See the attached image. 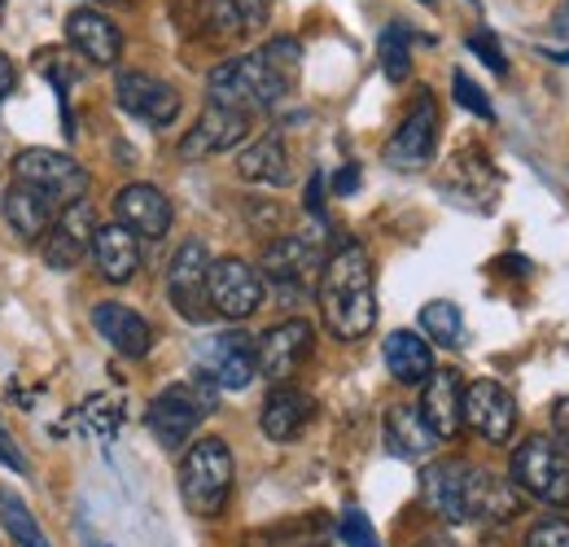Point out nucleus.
I'll list each match as a JSON object with an SVG mask.
<instances>
[{
    "label": "nucleus",
    "mask_w": 569,
    "mask_h": 547,
    "mask_svg": "<svg viewBox=\"0 0 569 547\" xmlns=\"http://www.w3.org/2000/svg\"><path fill=\"white\" fill-rule=\"evenodd\" d=\"M377 53H381V70L390 83H403L412 74V36L403 27H386Z\"/></svg>",
    "instance_id": "32"
},
{
    "label": "nucleus",
    "mask_w": 569,
    "mask_h": 547,
    "mask_svg": "<svg viewBox=\"0 0 569 547\" xmlns=\"http://www.w3.org/2000/svg\"><path fill=\"white\" fill-rule=\"evenodd\" d=\"M268 289L263 276L254 272L246 259H214L211 263V307L223 320H250L263 307Z\"/></svg>",
    "instance_id": "11"
},
{
    "label": "nucleus",
    "mask_w": 569,
    "mask_h": 547,
    "mask_svg": "<svg viewBox=\"0 0 569 547\" xmlns=\"http://www.w3.org/2000/svg\"><path fill=\"white\" fill-rule=\"evenodd\" d=\"M433 149H438V101H433V92L421 88L417 101H412V110L395 128V137L386 140L381 158L395 171H421V167L433 162Z\"/></svg>",
    "instance_id": "8"
},
{
    "label": "nucleus",
    "mask_w": 569,
    "mask_h": 547,
    "mask_svg": "<svg viewBox=\"0 0 569 547\" xmlns=\"http://www.w3.org/2000/svg\"><path fill=\"white\" fill-rule=\"evenodd\" d=\"M552 438L569 451V395L552 404Z\"/></svg>",
    "instance_id": "41"
},
{
    "label": "nucleus",
    "mask_w": 569,
    "mask_h": 547,
    "mask_svg": "<svg viewBox=\"0 0 569 547\" xmlns=\"http://www.w3.org/2000/svg\"><path fill=\"white\" fill-rule=\"evenodd\" d=\"M88 4H110V0H88Z\"/></svg>",
    "instance_id": "46"
},
{
    "label": "nucleus",
    "mask_w": 569,
    "mask_h": 547,
    "mask_svg": "<svg viewBox=\"0 0 569 547\" xmlns=\"http://www.w3.org/2000/svg\"><path fill=\"white\" fill-rule=\"evenodd\" d=\"M79 259H83V250L74 246L71 237H62V232L53 228V232H49V241H44V263H49L53 272H71Z\"/></svg>",
    "instance_id": "38"
},
{
    "label": "nucleus",
    "mask_w": 569,
    "mask_h": 547,
    "mask_svg": "<svg viewBox=\"0 0 569 547\" xmlns=\"http://www.w3.org/2000/svg\"><path fill=\"white\" fill-rule=\"evenodd\" d=\"M338 539H342L347 547H381L377 530H372V521H368L359 508H347V513L338 517Z\"/></svg>",
    "instance_id": "36"
},
{
    "label": "nucleus",
    "mask_w": 569,
    "mask_h": 547,
    "mask_svg": "<svg viewBox=\"0 0 569 547\" xmlns=\"http://www.w3.org/2000/svg\"><path fill=\"white\" fill-rule=\"evenodd\" d=\"M214 404H219V386L198 368L189 381L153 395V404L144 411V425L162 447H184L193 438V429L202 425V416L214 411Z\"/></svg>",
    "instance_id": "3"
},
{
    "label": "nucleus",
    "mask_w": 569,
    "mask_h": 547,
    "mask_svg": "<svg viewBox=\"0 0 569 547\" xmlns=\"http://www.w3.org/2000/svg\"><path fill=\"white\" fill-rule=\"evenodd\" d=\"M451 88H456V101H460L469 115H478V119H487V123L496 119V106H491V97H487V92H482V88H478V83H473L465 70H456V74H451Z\"/></svg>",
    "instance_id": "35"
},
{
    "label": "nucleus",
    "mask_w": 569,
    "mask_h": 547,
    "mask_svg": "<svg viewBox=\"0 0 569 547\" xmlns=\"http://www.w3.org/2000/svg\"><path fill=\"white\" fill-rule=\"evenodd\" d=\"M232 451L223 438H198L189 456L180 460V499L193 517H219L228 495H232Z\"/></svg>",
    "instance_id": "4"
},
{
    "label": "nucleus",
    "mask_w": 569,
    "mask_h": 547,
    "mask_svg": "<svg viewBox=\"0 0 569 547\" xmlns=\"http://www.w3.org/2000/svg\"><path fill=\"white\" fill-rule=\"evenodd\" d=\"M386 368H390V377L399 386H426L429 377H433V350H429L421 334L395 329L386 338Z\"/></svg>",
    "instance_id": "26"
},
{
    "label": "nucleus",
    "mask_w": 569,
    "mask_h": 547,
    "mask_svg": "<svg viewBox=\"0 0 569 547\" xmlns=\"http://www.w3.org/2000/svg\"><path fill=\"white\" fill-rule=\"evenodd\" d=\"M311 350H316V329H311L307 320H298V316L272 325V329L254 342L259 372H263L268 381H289V377L311 359Z\"/></svg>",
    "instance_id": "12"
},
{
    "label": "nucleus",
    "mask_w": 569,
    "mask_h": 547,
    "mask_svg": "<svg viewBox=\"0 0 569 547\" xmlns=\"http://www.w3.org/2000/svg\"><path fill=\"white\" fill-rule=\"evenodd\" d=\"M552 31H557L561 40H569V0L561 4V9H557V18H552Z\"/></svg>",
    "instance_id": "44"
},
{
    "label": "nucleus",
    "mask_w": 569,
    "mask_h": 547,
    "mask_svg": "<svg viewBox=\"0 0 569 547\" xmlns=\"http://www.w3.org/2000/svg\"><path fill=\"white\" fill-rule=\"evenodd\" d=\"M114 223H123L144 241H162L171 228V198L153 185H128L114 193Z\"/></svg>",
    "instance_id": "17"
},
{
    "label": "nucleus",
    "mask_w": 569,
    "mask_h": 547,
    "mask_svg": "<svg viewBox=\"0 0 569 547\" xmlns=\"http://www.w3.org/2000/svg\"><path fill=\"white\" fill-rule=\"evenodd\" d=\"M386 447L399 460H429L438 447V434L429 429V420L421 416V408L412 404H395L386 411Z\"/></svg>",
    "instance_id": "25"
},
{
    "label": "nucleus",
    "mask_w": 569,
    "mask_h": 547,
    "mask_svg": "<svg viewBox=\"0 0 569 547\" xmlns=\"http://www.w3.org/2000/svg\"><path fill=\"white\" fill-rule=\"evenodd\" d=\"M250 132V115L241 110H228V106H207L198 115V123L189 128V137L180 140V158L184 162H202V158H214V153H228L237 149Z\"/></svg>",
    "instance_id": "15"
},
{
    "label": "nucleus",
    "mask_w": 569,
    "mask_h": 547,
    "mask_svg": "<svg viewBox=\"0 0 569 547\" xmlns=\"http://www.w3.org/2000/svg\"><path fill=\"white\" fill-rule=\"evenodd\" d=\"M316 268H325V250L316 232H284L263 250V276L277 289H307V276Z\"/></svg>",
    "instance_id": "14"
},
{
    "label": "nucleus",
    "mask_w": 569,
    "mask_h": 547,
    "mask_svg": "<svg viewBox=\"0 0 569 547\" xmlns=\"http://www.w3.org/2000/svg\"><path fill=\"white\" fill-rule=\"evenodd\" d=\"M289 88H293V74H284L263 49L259 53H241V58L214 67L211 79H207L211 106H228V110H241V115L281 106Z\"/></svg>",
    "instance_id": "2"
},
{
    "label": "nucleus",
    "mask_w": 569,
    "mask_h": 547,
    "mask_svg": "<svg viewBox=\"0 0 569 547\" xmlns=\"http://www.w3.org/2000/svg\"><path fill=\"white\" fill-rule=\"evenodd\" d=\"M92 325H97V334H101L106 342L114 346L119 355H128V359H144L149 346H153L149 320H144L141 311L123 307V302H97V307H92Z\"/></svg>",
    "instance_id": "20"
},
{
    "label": "nucleus",
    "mask_w": 569,
    "mask_h": 547,
    "mask_svg": "<svg viewBox=\"0 0 569 547\" xmlns=\"http://www.w3.org/2000/svg\"><path fill=\"white\" fill-rule=\"evenodd\" d=\"M460 399H465V386H460V372L456 368H433V377L426 381V399H421V416L429 420V429L438 434V442L456 438L460 434Z\"/></svg>",
    "instance_id": "23"
},
{
    "label": "nucleus",
    "mask_w": 569,
    "mask_h": 547,
    "mask_svg": "<svg viewBox=\"0 0 569 547\" xmlns=\"http://www.w3.org/2000/svg\"><path fill=\"white\" fill-rule=\"evenodd\" d=\"M338 535V526L325 513H298L289 521H277L268 530H259L250 547H329Z\"/></svg>",
    "instance_id": "28"
},
{
    "label": "nucleus",
    "mask_w": 569,
    "mask_h": 547,
    "mask_svg": "<svg viewBox=\"0 0 569 547\" xmlns=\"http://www.w3.org/2000/svg\"><path fill=\"white\" fill-rule=\"evenodd\" d=\"M320 316L338 342H359L377 329L372 259L359 241H342L320 268Z\"/></svg>",
    "instance_id": "1"
},
{
    "label": "nucleus",
    "mask_w": 569,
    "mask_h": 547,
    "mask_svg": "<svg viewBox=\"0 0 569 547\" xmlns=\"http://www.w3.org/2000/svg\"><path fill=\"white\" fill-rule=\"evenodd\" d=\"M469 521H487V526H503L521 513V490L512 478H499L491 469H469Z\"/></svg>",
    "instance_id": "19"
},
{
    "label": "nucleus",
    "mask_w": 569,
    "mask_h": 547,
    "mask_svg": "<svg viewBox=\"0 0 569 547\" xmlns=\"http://www.w3.org/2000/svg\"><path fill=\"white\" fill-rule=\"evenodd\" d=\"M0 206H4V223H9L22 241H40V237L58 223V202H53L49 193L22 185V180H13V185L4 189V202Z\"/></svg>",
    "instance_id": "21"
},
{
    "label": "nucleus",
    "mask_w": 569,
    "mask_h": 547,
    "mask_svg": "<svg viewBox=\"0 0 569 547\" xmlns=\"http://www.w3.org/2000/svg\"><path fill=\"white\" fill-rule=\"evenodd\" d=\"M67 40L92 67H114L123 58V31L114 27V18H106L101 9H88V4L67 18Z\"/></svg>",
    "instance_id": "18"
},
{
    "label": "nucleus",
    "mask_w": 569,
    "mask_h": 547,
    "mask_svg": "<svg viewBox=\"0 0 569 547\" xmlns=\"http://www.w3.org/2000/svg\"><path fill=\"white\" fill-rule=\"evenodd\" d=\"M237 176L250 180V185H272V189L289 185V149H284V140L268 132L254 145H246L237 153Z\"/></svg>",
    "instance_id": "27"
},
{
    "label": "nucleus",
    "mask_w": 569,
    "mask_h": 547,
    "mask_svg": "<svg viewBox=\"0 0 569 547\" xmlns=\"http://www.w3.org/2000/svg\"><path fill=\"white\" fill-rule=\"evenodd\" d=\"M333 189H338V198H351V193H356V189H359V167H356V162H347V167L333 176Z\"/></svg>",
    "instance_id": "42"
},
{
    "label": "nucleus",
    "mask_w": 569,
    "mask_h": 547,
    "mask_svg": "<svg viewBox=\"0 0 569 547\" xmlns=\"http://www.w3.org/2000/svg\"><path fill=\"white\" fill-rule=\"evenodd\" d=\"M114 101H119V110H128L132 119H141L149 128H171L180 119V92L167 79H153L144 70H119Z\"/></svg>",
    "instance_id": "10"
},
{
    "label": "nucleus",
    "mask_w": 569,
    "mask_h": 547,
    "mask_svg": "<svg viewBox=\"0 0 569 547\" xmlns=\"http://www.w3.org/2000/svg\"><path fill=\"white\" fill-rule=\"evenodd\" d=\"M469 49H473V53H478V58H482L487 67L496 70V74H508V62H503V49L496 44V36H491V31H473V36H469Z\"/></svg>",
    "instance_id": "39"
},
{
    "label": "nucleus",
    "mask_w": 569,
    "mask_h": 547,
    "mask_svg": "<svg viewBox=\"0 0 569 547\" xmlns=\"http://www.w3.org/2000/svg\"><path fill=\"white\" fill-rule=\"evenodd\" d=\"M460 420H465L469 434H478L482 442L503 447V442L517 434V399H512L499 381H473V386H465Z\"/></svg>",
    "instance_id": "9"
},
{
    "label": "nucleus",
    "mask_w": 569,
    "mask_h": 547,
    "mask_svg": "<svg viewBox=\"0 0 569 547\" xmlns=\"http://www.w3.org/2000/svg\"><path fill=\"white\" fill-rule=\"evenodd\" d=\"M53 228H58L62 237H71L79 250H92V237H97V210H92L88 198H83V202L62 206V215H58Z\"/></svg>",
    "instance_id": "33"
},
{
    "label": "nucleus",
    "mask_w": 569,
    "mask_h": 547,
    "mask_svg": "<svg viewBox=\"0 0 569 547\" xmlns=\"http://www.w3.org/2000/svg\"><path fill=\"white\" fill-rule=\"evenodd\" d=\"M167 294H171V307L189 320V325H207L214 316L211 307V255L202 241H184L176 255H171V268H167Z\"/></svg>",
    "instance_id": "7"
},
{
    "label": "nucleus",
    "mask_w": 569,
    "mask_h": 547,
    "mask_svg": "<svg viewBox=\"0 0 569 547\" xmlns=\"http://www.w3.org/2000/svg\"><path fill=\"white\" fill-rule=\"evenodd\" d=\"M417 547H460V544L447 539V535H426V539H417Z\"/></svg>",
    "instance_id": "45"
},
{
    "label": "nucleus",
    "mask_w": 569,
    "mask_h": 547,
    "mask_svg": "<svg viewBox=\"0 0 569 547\" xmlns=\"http://www.w3.org/2000/svg\"><path fill=\"white\" fill-rule=\"evenodd\" d=\"M508 478L539 504L569 508V451L557 438H543V434L526 438L508 460Z\"/></svg>",
    "instance_id": "5"
},
{
    "label": "nucleus",
    "mask_w": 569,
    "mask_h": 547,
    "mask_svg": "<svg viewBox=\"0 0 569 547\" xmlns=\"http://www.w3.org/2000/svg\"><path fill=\"white\" fill-rule=\"evenodd\" d=\"M92 259H97V272L110 285H128L141 272V237L128 232L123 223H106L92 237Z\"/></svg>",
    "instance_id": "22"
},
{
    "label": "nucleus",
    "mask_w": 569,
    "mask_h": 547,
    "mask_svg": "<svg viewBox=\"0 0 569 547\" xmlns=\"http://www.w3.org/2000/svg\"><path fill=\"white\" fill-rule=\"evenodd\" d=\"M202 372L211 377L219 390H246L259 372V355H254V338L241 329H223L211 342L202 346Z\"/></svg>",
    "instance_id": "13"
},
{
    "label": "nucleus",
    "mask_w": 569,
    "mask_h": 547,
    "mask_svg": "<svg viewBox=\"0 0 569 547\" xmlns=\"http://www.w3.org/2000/svg\"><path fill=\"white\" fill-rule=\"evenodd\" d=\"M311 416H316V399H311L307 390L277 386V390L268 395V404H263L259 425H263V434H268L272 442H293V438L311 425Z\"/></svg>",
    "instance_id": "24"
},
{
    "label": "nucleus",
    "mask_w": 569,
    "mask_h": 547,
    "mask_svg": "<svg viewBox=\"0 0 569 547\" xmlns=\"http://www.w3.org/2000/svg\"><path fill=\"white\" fill-rule=\"evenodd\" d=\"M426 4H433V0H426Z\"/></svg>",
    "instance_id": "47"
},
{
    "label": "nucleus",
    "mask_w": 569,
    "mask_h": 547,
    "mask_svg": "<svg viewBox=\"0 0 569 547\" xmlns=\"http://www.w3.org/2000/svg\"><path fill=\"white\" fill-rule=\"evenodd\" d=\"M0 526H4V535L13 539V547H53L49 535L40 530L36 513H31L13 490H0Z\"/></svg>",
    "instance_id": "30"
},
{
    "label": "nucleus",
    "mask_w": 569,
    "mask_h": 547,
    "mask_svg": "<svg viewBox=\"0 0 569 547\" xmlns=\"http://www.w3.org/2000/svg\"><path fill=\"white\" fill-rule=\"evenodd\" d=\"M421 329H426V338H433L438 346H465V316H460V307L447 302V298H433V302L421 307Z\"/></svg>",
    "instance_id": "31"
},
{
    "label": "nucleus",
    "mask_w": 569,
    "mask_h": 547,
    "mask_svg": "<svg viewBox=\"0 0 569 547\" xmlns=\"http://www.w3.org/2000/svg\"><path fill=\"white\" fill-rule=\"evenodd\" d=\"M79 420H83L88 434H97V438H114V429L123 425V408L110 404V399H88L83 411H79Z\"/></svg>",
    "instance_id": "34"
},
{
    "label": "nucleus",
    "mask_w": 569,
    "mask_h": 547,
    "mask_svg": "<svg viewBox=\"0 0 569 547\" xmlns=\"http://www.w3.org/2000/svg\"><path fill=\"white\" fill-rule=\"evenodd\" d=\"M0 465H4V469H13V474H22V478L31 474V460H27V456H22V447H18V442H9L4 434H0Z\"/></svg>",
    "instance_id": "40"
},
{
    "label": "nucleus",
    "mask_w": 569,
    "mask_h": 547,
    "mask_svg": "<svg viewBox=\"0 0 569 547\" xmlns=\"http://www.w3.org/2000/svg\"><path fill=\"white\" fill-rule=\"evenodd\" d=\"M469 460H433L421 478V495H426L429 513L442 517L447 526L469 521Z\"/></svg>",
    "instance_id": "16"
},
{
    "label": "nucleus",
    "mask_w": 569,
    "mask_h": 547,
    "mask_svg": "<svg viewBox=\"0 0 569 547\" xmlns=\"http://www.w3.org/2000/svg\"><path fill=\"white\" fill-rule=\"evenodd\" d=\"M521 547H569V521L566 517H539L526 530V544Z\"/></svg>",
    "instance_id": "37"
},
{
    "label": "nucleus",
    "mask_w": 569,
    "mask_h": 547,
    "mask_svg": "<svg viewBox=\"0 0 569 547\" xmlns=\"http://www.w3.org/2000/svg\"><path fill=\"white\" fill-rule=\"evenodd\" d=\"M13 88H18V67H13V58L0 53V101H9Z\"/></svg>",
    "instance_id": "43"
},
{
    "label": "nucleus",
    "mask_w": 569,
    "mask_h": 547,
    "mask_svg": "<svg viewBox=\"0 0 569 547\" xmlns=\"http://www.w3.org/2000/svg\"><path fill=\"white\" fill-rule=\"evenodd\" d=\"M211 22L219 36H254L268 22V0H211Z\"/></svg>",
    "instance_id": "29"
},
{
    "label": "nucleus",
    "mask_w": 569,
    "mask_h": 547,
    "mask_svg": "<svg viewBox=\"0 0 569 547\" xmlns=\"http://www.w3.org/2000/svg\"><path fill=\"white\" fill-rule=\"evenodd\" d=\"M13 180L49 193L58 206H71L88 198V171L83 162H74L71 153H58V149H22L13 158Z\"/></svg>",
    "instance_id": "6"
}]
</instances>
